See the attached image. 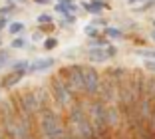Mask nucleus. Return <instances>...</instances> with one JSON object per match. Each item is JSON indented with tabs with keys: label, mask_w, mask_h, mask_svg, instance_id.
<instances>
[{
	"label": "nucleus",
	"mask_w": 155,
	"mask_h": 139,
	"mask_svg": "<svg viewBox=\"0 0 155 139\" xmlns=\"http://www.w3.org/2000/svg\"><path fill=\"white\" fill-rule=\"evenodd\" d=\"M100 88H101V76L94 68L82 66V95L87 99L100 98Z\"/></svg>",
	"instance_id": "obj_3"
},
{
	"label": "nucleus",
	"mask_w": 155,
	"mask_h": 139,
	"mask_svg": "<svg viewBox=\"0 0 155 139\" xmlns=\"http://www.w3.org/2000/svg\"><path fill=\"white\" fill-rule=\"evenodd\" d=\"M105 46H110V40L107 38H94L90 42V48H105Z\"/></svg>",
	"instance_id": "obj_9"
},
{
	"label": "nucleus",
	"mask_w": 155,
	"mask_h": 139,
	"mask_svg": "<svg viewBox=\"0 0 155 139\" xmlns=\"http://www.w3.org/2000/svg\"><path fill=\"white\" fill-rule=\"evenodd\" d=\"M56 46H58V40H56V38H48V40L44 42V48L46 50H54Z\"/></svg>",
	"instance_id": "obj_14"
},
{
	"label": "nucleus",
	"mask_w": 155,
	"mask_h": 139,
	"mask_svg": "<svg viewBox=\"0 0 155 139\" xmlns=\"http://www.w3.org/2000/svg\"><path fill=\"white\" fill-rule=\"evenodd\" d=\"M82 8L90 14H100L104 12V8H107V4L101 2V0H94V2H82Z\"/></svg>",
	"instance_id": "obj_7"
},
{
	"label": "nucleus",
	"mask_w": 155,
	"mask_h": 139,
	"mask_svg": "<svg viewBox=\"0 0 155 139\" xmlns=\"http://www.w3.org/2000/svg\"><path fill=\"white\" fill-rule=\"evenodd\" d=\"M58 76L64 80V84L70 88L72 94H76L78 98L82 95V66L80 64H70V66L62 68Z\"/></svg>",
	"instance_id": "obj_4"
},
{
	"label": "nucleus",
	"mask_w": 155,
	"mask_h": 139,
	"mask_svg": "<svg viewBox=\"0 0 155 139\" xmlns=\"http://www.w3.org/2000/svg\"><path fill=\"white\" fill-rule=\"evenodd\" d=\"M8 30H10V34H18V32L24 30V24H22V22H12Z\"/></svg>",
	"instance_id": "obj_12"
},
{
	"label": "nucleus",
	"mask_w": 155,
	"mask_h": 139,
	"mask_svg": "<svg viewBox=\"0 0 155 139\" xmlns=\"http://www.w3.org/2000/svg\"><path fill=\"white\" fill-rule=\"evenodd\" d=\"M151 24H153V26H155V20H153V22H151Z\"/></svg>",
	"instance_id": "obj_26"
},
{
	"label": "nucleus",
	"mask_w": 155,
	"mask_h": 139,
	"mask_svg": "<svg viewBox=\"0 0 155 139\" xmlns=\"http://www.w3.org/2000/svg\"><path fill=\"white\" fill-rule=\"evenodd\" d=\"M50 94H52V99L56 101V105L62 108V109H68L78 99V95L70 91V88L64 84V80L60 76H54L50 80Z\"/></svg>",
	"instance_id": "obj_2"
},
{
	"label": "nucleus",
	"mask_w": 155,
	"mask_h": 139,
	"mask_svg": "<svg viewBox=\"0 0 155 139\" xmlns=\"http://www.w3.org/2000/svg\"><path fill=\"white\" fill-rule=\"evenodd\" d=\"M137 56L141 58H147V60H155V50H137Z\"/></svg>",
	"instance_id": "obj_11"
},
{
	"label": "nucleus",
	"mask_w": 155,
	"mask_h": 139,
	"mask_svg": "<svg viewBox=\"0 0 155 139\" xmlns=\"http://www.w3.org/2000/svg\"><path fill=\"white\" fill-rule=\"evenodd\" d=\"M4 26H6V18H0V30H2Z\"/></svg>",
	"instance_id": "obj_22"
},
{
	"label": "nucleus",
	"mask_w": 155,
	"mask_h": 139,
	"mask_svg": "<svg viewBox=\"0 0 155 139\" xmlns=\"http://www.w3.org/2000/svg\"><path fill=\"white\" fill-rule=\"evenodd\" d=\"M28 139H36V137H28Z\"/></svg>",
	"instance_id": "obj_27"
},
{
	"label": "nucleus",
	"mask_w": 155,
	"mask_h": 139,
	"mask_svg": "<svg viewBox=\"0 0 155 139\" xmlns=\"http://www.w3.org/2000/svg\"><path fill=\"white\" fill-rule=\"evenodd\" d=\"M56 64L54 58H40V60H34L32 64H28V74H38V72H46V70H50L52 66Z\"/></svg>",
	"instance_id": "obj_5"
},
{
	"label": "nucleus",
	"mask_w": 155,
	"mask_h": 139,
	"mask_svg": "<svg viewBox=\"0 0 155 139\" xmlns=\"http://www.w3.org/2000/svg\"><path fill=\"white\" fill-rule=\"evenodd\" d=\"M8 12H12V8H10V6H4V8H0V16H2V18H4Z\"/></svg>",
	"instance_id": "obj_21"
},
{
	"label": "nucleus",
	"mask_w": 155,
	"mask_h": 139,
	"mask_svg": "<svg viewBox=\"0 0 155 139\" xmlns=\"http://www.w3.org/2000/svg\"><path fill=\"white\" fill-rule=\"evenodd\" d=\"M8 56H6V52H0V68H4L6 66V62H8Z\"/></svg>",
	"instance_id": "obj_20"
},
{
	"label": "nucleus",
	"mask_w": 155,
	"mask_h": 139,
	"mask_svg": "<svg viewBox=\"0 0 155 139\" xmlns=\"http://www.w3.org/2000/svg\"><path fill=\"white\" fill-rule=\"evenodd\" d=\"M143 66H145L147 72H151L155 76V60H145V64H143Z\"/></svg>",
	"instance_id": "obj_15"
},
{
	"label": "nucleus",
	"mask_w": 155,
	"mask_h": 139,
	"mask_svg": "<svg viewBox=\"0 0 155 139\" xmlns=\"http://www.w3.org/2000/svg\"><path fill=\"white\" fill-rule=\"evenodd\" d=\"M87 58L91 62H105L107 56H105V48H90L87 50Z\"/></svg>",
	"instance_id": "obj_8"
},
{
	"label": "nucleus",
	"mask_w": 155,
	"mask_h": 139,
	"mask_svg": "<svg viewBox=\"0 0 155 139\" xmlns=\"http://www.w3.org/2000/svg\"><path fill=\"white\" fill-rule=\"evenodd\" d=\"M104 34L107 38H121V30H117V28H114V26H105Z\"/></svg>",
	"instance_id": "obj_10"
},
{
	"label": "nucleus",
	"mask_w": 155,
	"mask_h": 139,
	"mask_svg": "<svg viewBox=\"0 0 155 139\" xmlns=\"http://www.w3.org/2000/svg\"><path fill=\"white\" fill-rule=\"evenodd\" d=\"M24 46H26V40H24V38H14V42H12V48H24Z\"/></svg>",
	"instance_id": "obj_17"
},
{
	"label": "nucleus",
	"mask_w": 155,
	"mask_h": 139,
	"mask_svg": "<svg viewBox=\"0 0 155 139\" xmlns=\"http://www.w3.org/2000/svg\"><path fill=\"white\" fill-rule=\"evenodd\" d=\"M38 22L40 24H52V16L50 14H40L38 16Z\"/></svg>",
	"instance_id": "obj_16"
},
{
	"label": "nucleus",
	"mask_w": 155,
	"mask_h": 139,
	"mask_svg": "<svg viewBox=\"0 0 155 139\" xmlns=\"http://www.w3.org/2000/svg\"><path fill=\"white\" fill-rule=\"evenodd\" d=\"M38 129L42 139H60L66 131V121L52 108H46L38 113Z\"/></svg>",
	"instance_id": "obj_1"
},
{
	"label": "nucleus",
	"mask_w": 155,
	"mask_h": 139,
	"mask_svg": "<svg viewBox=\"0 0 155 139\" xmlns=\"http://www.w3.org/2000/svg\"><path fill=\"white\" fill-rule=\"evenodd\" d=\"M151 38H153V40H155V30H153V32H151Z\"/></svg>",
	"instance_id": "obj_25"
},
{
	"label": "nucleus",
	"mask_w": 155,
	"mask_h": 139,
	"mask_svg": "<svg viewBox=\"0 0 155 139\" xmlns=\"http://www.w3.org/2000/svg\"><path fill=\"white\" fill-rule=\"evenodd\" d=\"M26 74L28 72H12V74H8L4 80L0 81V88H2V90H10V88H14V85L18 84V81L26 76Z\"/></svg>",
	"instance_id": "obj_6"
},
{
	"label": "nucleus",
	"mask_w": 155,
	"mask_h": 139,
	"mask_svg": "<svg viewBox=\"0 0 155 139\" xmlns=\"http://www.w3.org/2000/svg\"><path fill=\"white\" fill-rule=\"evenodd\" d=\"M86 36H90V38H96L97 36V30H96V24H90V26H86Z\"/></svg>",
	"instance_id": "obj_13"
},
{
	"label": "nucleus",
	"mask_w": 155,
	"mask_h": 139,
	"mask_svg": "<svg viewBox=\"0 0 155 139\" xmlns=\"http://www.w3.org/2000/svg\"><path fill=\"white\" fill-rule=\"evenodd\" d=\"M74 22H76V18H74L72 14H68V16L62 20V26H68V24H74Z\"/></svg>",
	"instance_id": "obj_19"
},
{
	"label": "nucleus",
	"mask_w": 155,
	"mask_h": 139,
	"mask_svg": "<svg viewBox=\"0 0 155 139\" xmlns=\"http://www.w3.org/2000/svg\"><path fill=\"white\" fill-rule=\"evenodd\" d=\"M129 4H137V2H147V0H127Z\"/></svg>",
	"instance_id": "obj_23"
},
{
	"label": "nucleus",
	"mask_w": 155,
	"mask_h": 139,
	"mask_svg": "<svg viewBox=\"0 0 155 139\" xmlns=\"http://www.w3.org/2000/svg\"><path fill=\"white\" fill-rule=\"evenodd\" d=\"M38 4H48V0H36Z\"/></svg>",
	"instance_id": "obj_24"
},
{
	"label": "nucleus",
	"mask_w": 155,
	"mask_h": 139,
	"mask_svg": "<svg viewBox=\"0 0 155 139\" xmlns=\"http://www.w3.org/2000/svg\"><path fill=\"white\" fill-rule=\"evenodd\" d=\"M115 54H117V48L115 46H105V56L107 58H114Z\"/></svg>",
	"instance_id": "obj_18"
}]
</instances>
